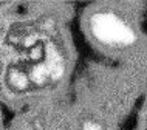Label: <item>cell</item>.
Listing matches in <instances>:
<instances>
[{
  "mask_svg": "<svg viewBox=\"0 0 147 130\" xmlns=\"http://www.w3.org/2000/svg\"><path fill=\"white\" fill-rule=\"evenodd\" d=\"M88 26L94 40L109 48H125L136 40L135 30L129 25V22L112 11L94 13Z\"/></svg>",
  "mask_w": 147,
  "mask_h": 130,
  "instance_id": "6da1fadb",
  "label": "cell"
},
{
  "mask_svg": "<svg viewBox=\"0 0 147 130\" xmlns=\"http://www.w3.org/2000/svg\"><path fill=\"white\" fill-rule=\"evenodd\" d=\"M5 81H6L8 87L16 93H25V92H30V90L34 88L26 65H20V64L11 65L6 70Z\"/></svg>",
  "mask_w": 147,
  "mask_h": 130,
  "instance_id": "7a4b0ae2",
  "label": "cell"
},
{
  "mask_svg": "<svg viewBox=\"0 0 147 130\" xmlns=\"http://www.w3.org/2000/svg\"><path fill=\"white\" fill-rule=\"evenodd\" d=\"M81 130H104V129H102V125L98 121H87V123L82 124Z\"/></svg>",
  "mask_w": 147,
  "mask_h": 130,
  "instance_id": "3957f363",
  "label": "cell"
}]
</instances>
